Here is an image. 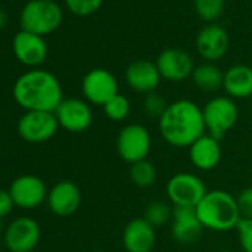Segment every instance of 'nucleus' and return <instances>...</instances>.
<instances>
[{"label": "nucleus", "instance_id": "obj_1", "mask_svg": "<svg viewBox=\"0 0 252 252\" xmlns=\"http://www.w3.org/2000/svg\"><path fill=\"white\" fill-rule=\"evenodd\" d=\"M159 131L163 140L172 147H190L206 134L203 111L190 99L174 101L159 119Z\"/></svg>", "mask_w": 252, "mask_h": 252}, {"label": "nucleus", "instance_id": "obj_2", "mask_svg": "<svg viewBox=\"0 0 252 252\" xmlns=\"http://www.w3.org/2000/svg\"><path fill=\"white\" fill-rule=\"evenodd\" d=\"M15 102L26 111L55 113L63 98L58 79L46 70H30L21 74L12 89Z\"/></svg>", "mask_w": 252, "mask_h": 252}, {"label": "nucleus", "instance_id": "obj_3", "mask_svg": "<svg viewBox=\"0 0 252 252\" xmlns=\"http://www.w3.org/2000/svg\"><path fill=\"white\" fill-rule=\"evenodd\" d=\"M196 214L203 228L224 233L237 227L240 212L237 200L224 190H211L196 206Z\"/></svg>", "mask_w": 252, "mask_h": 252}, {"label": "nucleus", "instance_id": "obj_4", "mask_svg": "<svg viewBox=\"0 0 252 252\" xmlns=\"http://www.w3.org/2000/svg\"><path fill=\"white\" fill-rule=\"evenodd\" d=\"M63 21V11L52 0H30L20 14L21 30L46 36L55 32Z\"/></svg>", "mask_w": 252, "mask_h": 252}, {"label": "nucleus", "instance_id": "obj_5", "mask_svg": "<svg viewBox=\"0 0 252 252\" xmlns=\"http://www.w3.org/2000/svg\"><path fill=\"white\" fill-rule=\"evenodd\" d=\"M117 153L126 163L134 165L146 160L152 149V137L146 126L140 123L126 125L117 135Z\"/></svg>", "mask_w": 252, "mask_h": 252}, {"label": "nucleus", "instance_id": "obj_6", "mask_svg": "<svg viewBox=\"0 0 252 252\" xmlns=\"http://www.w3.org/2000/svg\"><path fill=\"white\" fill-rule=\"evenodd\" d=\"M206 132L217 140L225 135L237 122L239 110L230 96H215L202 108Z\"/></svg>", "mask_w": 252, "mask_h": 252}, {"label": "nucleus", "instance_id": "obj_7", "mask_svg": "<svg viewBox=\"0 0 252 252\" xmlns=\"http://www.w3.org/2000/svg\"><path fill=\"white\" fill-rule=\"evenodd\" d=\"M206 193L203 180L191 172H178L166 184V194L174 206L196 208Z\"/></svg>", "mask_w": 252, "mask_h": 252}, {"label": "nucleus", "instance_id": "obj_8", "mask_svg": "<svg viewBox=\"0 0 252 252\" xmlns=\"http://www.w3.org/2000/svg\"><path fill=\"white\" fill-rule=\"evenodd\" d=\"M60 128L55 113L26 111L17 125L18 135L32 144H40L51 140Z\"/></svg>", "mask_w": 252, "mask_h": 252}, {"label": "nucleus", "instance_id": "obj_9", "mask_svg": "<svg viewBox=\"0 0 252 252\" xmlns=\"http://www.w3.org/2000/svg\"><path fill=\"white\" fill-rule=\"evenodd\" d=\"M82 94L88 102L104 107L119 94V85L114 74L108 70L94 68L82 80Z\"/></svg>", "mask_w": 252, "mask_h": 252}, {"label": "nucleus", "instance_id": "obj_10", "mask_svg": "<svg viewBox=\"0 0 252 252\" xmlns=\"http://www.w3.org/2000/svg\"><path fill=\"white\" fill-rule=\"evenodd\" d=\"M42 236L40 225L30 217L15 218L5 231V245L11 252H33Z\"/></svg>", "mask_w": 252, "mask_h": 252}, {"label": "nucleus", "instance_id": "obj_11", "mask_svg": "<svg viewBox=\"0 0 252 252\" xmlns=\"http://www.w3.org/2000/svg\"><path fill=\"white\" fill-rule=\"evenodd\" d=\"M48 189L43 180L37 175H21L15 178L9 187V193L15 206L21 209L39 208L48 199Z\"/></svg>", "mask_w": 252, "mask_h": 252}, {"label": "nucleus", "instance_id": "obj_12", "mask_svg": "<svg viewBox=\"0 0 252 252\" xmlns=\"http://www.w3.org/2000/svg\"><path fill=\"white\" fill-rule=\"evenodd\" d=\"M61 128L68 132H85L92 123V110L89 104L79 98H64L55 110Z\"/></svg>", "mask_w": 252, "mask_h": 252}, {"label": "nucleus", "instance_id": "obj_13", "mask_svg": "<svg viewBox=\"0 0 252 252\" xmlns=\"http://www.w3.org/2000/svg\"><path fill=\"white\" fill-rule=\"evenodd\" d=\"M12 49L15 58L29 67L40 65L48 57V45L42 36L29 33V32H18L12 42Z\"/></svg>", "mask_w": 252, "mask_h": 252}, {"label": "nucleus", "instance_id": "obj_14", "mask_svg": "<svg viewBox=\"0 0 252 252\" xmlns=\"http://www.w3.org/2000/svg\"><path fill=\"white\" fill-rule=\"evenodd\" d=\"M156 65L159 68V73L162 79H166L169 82H181L190 77L194 71V63L191 57L181 51V49H165L158 61Z\"/></svg>", "mask_w": 252, "mask_h": 252}, {"label": "nucleus", "instance_id": "obj_15", "mask_svg": "<svg viewBox=\"0 0 252 252\" xmlns=\"http://www.w3.org/2000/svg\"><path fill=\"white\" fill-rule=\"evenodd\" d=\"M48 206L58 217H70L73 215L82 202L80 189L68 180L58 181L48 191Z\"/></svg>", "mask_w": 252, "mask_h": 252}, {"label": "nucleus", "instance_id": "obj_16", "mask_svg": "<svg viewBox=\"0 0 252 252\" xmlns=\"http://www.w3.org/2000/svg\"><path fill=\"white\" fill-rule=\"evenodd\" d=\"M230 39L227 32L218 24L203 27L196 39V49L199 55L208 61L221 60L228 51Z\"/></svg>", "mask_w": 252, "mask_h": 252}, {"label": "nucleus", "instance_id": "obj_17", "mask_svg": "<svg viewBox=\"0 0 252 252\" xmlns=\"http://www.w3.org/2000/svg\"><path fill=\"white\" fill-rule=\"evenodd\" d=\"M122 242L128 252H152L156 245V228L144 218H135L126 224Z\"/></svg>", "mask_w": 252, "mask_h": 252}, {"label": "nucleus", "instance_id": "obj_18", "mask_svg": "<svg viewBox=\"0 0 252 252\" xmlns=\"http://www.w3.org/2000/svg\"><path fill=\"white\" fill-rule=\"evenodd\" d=\"M160 79L162 76L158 65L147 60L134 61L126 68V82H128L129 88L146 95L156 91Z\"/></svg>", "mask_w": 252, "mask_h": 252}, {"label": "nucleus", "instance_id": "obj_19", "mask_svg": "<svg viewBox=\"0 0 252 252\" xmlns=\"http://www.w3.org/2000/svg\"><path fill=\"white\" fill-rule=\"evenodd\" d=\"M203 225L196 214V208L174 206L172 236L180 243H193L199 239Z\"/></svg>", "mask_w": 252, "mask_h": 252}, {"label": "nucleus", "instance_id": "obj_20", "mask_svg": "<svg viewBox=\"0 0 252 252\" xmlns=\"http://www.w3.org/2000/svg\"><path fill=\"white\" fill-rule=\"evenodd\" d=\"M189 156L199 171H212L221 160V146L215 137L205 134L189 147Z\"/></svg>", "mask_w": 252, "mask_h": 252}, {"label": "nucleus", "instance_id": "obj_21", "mask_svg": "<svg viewBox=\"0 0 252 252\" xmlns=\"http://www.w3.org/2000/svg\"><path fill=\"white\" fill-rule=\"evenodd\" d=\"M222 88L225 89L230 98L243 99L252 95V68L243 64L233 65L224 73V83Z\"/></svg>", "mask_w": 252, "mask_h": 252}, {"label": "nucleus", "instance_id": "obj_22", "mask_svg": "<svg viewBox=\"0 0 252 252\" xmlns=\"http://www.w3.org/2000/svg\"><path fill=\"white\" fill-rule=\"evenodd\" d=\"M191 77L194 85L205 92H215L222 88L224 83V73L214 64H202L196 67Z\"/></svg>", "mask_w": 252, "mask_h": 252}, {"label": "nucleus", "instance_id": "obj_23", "mask_svg": "<svg viewBox=\"0 0 252 252\" xmlns=\"http://www.w3.org/2000/svg\"><path fill=\"white\" fill-rule=\"evenodd\" d=\"M172 212L174 209H171V206L163 202V200H155L150 202L149 206L144 211V220L155 228L163 227L171 218H172Z\"/></svg>", "mask_w": 252, "mask_h": 252}, {"label": "nucleus", "instance_id": "obj_24", "mask_svg": "<svg viewBox=\"0 0 252 252\" xmlns=\"http://www.w3.org/2000/svg\"><path fill=\"white\" fill-rule=\"evenodd\" d=\"M129 177H131V180H132V183L135 186L146 189V187H150L156 181L158 172H156L155 165L146 159V160H141V162H137V163L131 165Z\"/></svg>", "mask_w": 252, "mask_h": 252}, {"label": "nucleus", "instance_id": "obj_25", "mask_svg": "<svg viewBox=\"0 0 252 252\" xmlns=\"http://www.w3.org/2000/svg\"><path fill=\"white\" fill-rule=\"evenodd\" d=\"M105 116L113 122H122L131 113V102L125 95L117 94L102 107Z\"/></svg>", "mask_w": 252, "mask_h": 252}, {"label": "nucleus", "instance_id": "obj_26", "mask_svg": "<svg viewBox=\"0 0 252 252\" xmlns=\"http://www.w3.org/2000/svg\"><path fill=\"white\" fill-rule=\"evenodd\" d=\"M224 5L225 0H194L197 15L208 23L215 21L222 14Z\"/></svg>", "mask_w": 252, "mask_h": 252}, {"label": "nucleus", "instance_id": "obj_27", "mask_svg": "<svg viewBox=\"0 0 252 252\" xmlns=\"http://www.w3.org/2000/svg\"><path fill=\"white\" fill-rule=\"evenodd\" d=\"M168 101L165 99L163 95L158 94V92H150L146 95L144 101H143V107L144 111L150 116V117H162L163 113L168 108Z\"/></svg>", "mask_w": 252, "mask_h": 252}, {"label": "nucleus", "instance_id": "obj_28", "mask_svg": "<svg viewBox=\"0 0 252 252\" xmlns=\"http://www.w3.org/2000/svg\"><path fill=\"white\" fill-rule=\"evenodd\" d=\"M64 2L73 14L80 17L95 14L102 5V0H64Z\"/></svg>", "mask_w": 252, "mask_h": 252}, {"label": "nucleus", "instance_id": "obj_29", "mask_svg": "<svg viewBox=\"0 0 252 252\" xmlns=\"http://www.w3.org/2000/svg\"><path fill=\"white\" fill-rule=\"evenodd\" d=\"M236 230L243 252H252V218H240Z\"/></svg>", "mask_w": 252, "mask_h": 252}, {"label": "nucleus", "instance_id": "obj_30", "mask_svg": "<svg viewBox=\"0 0 252 252\" xmlns=\"http://www.w3.org/2000/svg\"><path fill=\"white\" fill-rule=\"evenodd\" d=\"M242 218H252V187L243 189L236 197Z\"/></svg>", "mask_w": 252, "mask_h": 252}, {"label": "nucleus", "instance_id": "obj_31", "mask_svg": "<svg viewBox=\"0 0 252 252\" xmlns=\"http://www.w3.org/2000/svg\"><path fill=\"white\" fill-rule=\"evenodd\" d=\"M14 206H15V203L12 200V196H11L9 190L0 189V218L3 220V217L8 215L12 211Z\"/></svg>", "mask_w": 252, "mask_h": 252}, {"label": "nucleus", "instance_id": "obj_32", "mask_svg": "<svg viewBox=\"0 0 252 252\" xmlns=\"http://www.w3.org/2000/svg\"><path fill=\"white\" fill-rule=\"evenodd\" d=\"M8 21H9V17H8V14H6L3 9H0V30H3V29L6 27Z\"/></svg>", "mask_w": 252, "mask_h": 252}, {"label": "nucleus", "instance_id": "obj_33", "mask_svg": "<svg viewBox=\"0 0 252 252\" xmlns=\"http://www.w3.org/2000/svg\"><path fill=\"white\" fill-rule=\"evenodd\" d=\"M0 231H2V218H0Z\"/></svg>", "mask_w": 252, "mask_h": 252}, {"label": "nucleus", "instance_id": "obj_34", "mask_svg": "<svg viewBox=\"0 0 252 252\" xmlns=\"http://www.w3.org/2000/svg\"><path fill=\"white\" fill-rule=\"evenodd\" d=\"M217 252H228V251H217Z\"/></svg>", "mask_w": 252, "mask_h": 252}, {"label": "nucleus", "instance_id": "obj_35", "mask_svg": "<svg viewBox=\"0 0 252 252\" xmlns=\"http://www.w3.org/2000/svg\"><path fill=\"white\" fill-rule=\"evenodd\" d=\"M92 252H101V251H92Z\"/></svg>", "mask_w": 252, "mask_h": 252}, {"label": "nucleus", "instance_id": "obj_36", "mask_svg": "<svg viewBox=\"0 0 252 252\" xmlns=\"http://www.w3.org/2000/svg\"><path fill=\"white\" fill-rule=\"evenodd\" d=\"M52 2H57V0H52Z\"/></svg>", "mask_w": 252, "mask_h": 252}, {"label": "nucleus", "instance_id": "obj_37", "mask_svg": "<svg viewBox=\"0 0 252 252\" xmlns=\"http://www.w3.org/2000/svg\"><path fill=\"white\" fill-rule=\"evenodd\" d=\"M33 252H34V251H33Z\"/></svg>", "mask_w": 252, "mask_h": 252}]
</instances>
